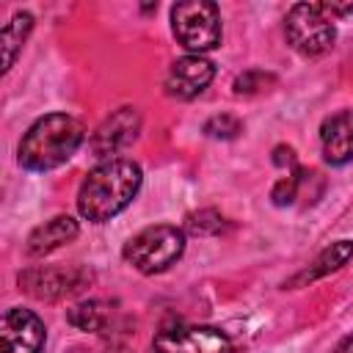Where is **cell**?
<instances>
[{
  "label": "cell",
  "instance_id": "9",
  "mask_svg": "<svg viewBox=\"0 0 353 353\" xmlns=\"http://www.w3.org/2000/svg\"><path fill=\"white\" fill-rule=\"evenodd\" d=\"M141 132V113L135 105H124L119 110H113L91 135L88 146L97 157L110 160L113 154H119L121 149H127Z\"/></svg>",
  "mask_w": 353,
  "mask_h": 353
},
{
  "label": "cell",
  "instance_id": "12",
  "mask_svg": "<svg viewBox=\"0 0 353 353\" xmlns=\"http://www.w3.org/2000/svg\"><path fill=\"white\" fill-rule=\"evenodd\" d=\"M77 234H80V223H77L72 215H55V218L44 221L41 226H36V229L28 234L25 254H28V256H47V254H52L55 248L72 243Z\"/></svg>",
  "mask_w": 353,
  "mask_h": 353
},
{
  "label": "cell",
  "instance_id": "13",
  "mask_svg": "<svg viewBox=\"0 0 353 353\" xmlns=\"http://www.w3.org/2000/svg\"><path fill=\"white\" fill-rule=\"evenodd\" d=\"M350 259H353V240H336V243H331L328 248H323V251H320L301 273H295L284 287H306V284H312V281H317V279H323V276L339 270V268L347 265Z\"/></svg>",
  "mask_w": 353,
  "mask_h": 353
},
{
  "label": "cell",
  "instance_id": "14",
  "mask_svg": "<svg viewBox=\"0 0 353 353\" xmlns=\"http://www.w3.org/2000/svg\"><path fill=\"white\" fill-rule=\"evenodd\" d=\"M30 30H33V14H28V11H17V14L6 22V28H3V33H0L3 72H8V69L14 66V61H17L19 50H22V44H25L28 36H30Z\"/></svg>",
  "mask_w": 353,
  "mask_h": 353
},
{
  "label": "cell",
  "instance_id": "4",
  "mask_svg": "<svg viewBox=\"0 0 353 353\" xmlns=\"http://www.w3.org/2000/svg\"><path fill=\"white\" fill-rule=\"evenodd\" d=\"M287 44L303 58H320L334 47V17L323 3H295L284 17Z\"/></svg>",
  "mask_w": 353,
  "mask_h": 353
},
{
  "label": "cell",
  "instance_id": "15",
  "mask_svg": "<svg viewBox=\"0 0 353 353\" xmlns=\"http://www.w3.org/2000/svg\"><path fill=\"white\" fill-rule=\"evenodd\" d=\"M110 314H113V309L108 301H83L66 312V320L80 331L99 334L110 323Z\"/></svg>",
  "mask_w": 353,
  "mask_h": 353
},
{
  "label": "cell",
  "instance_id": "11",
  "mask_svg": "<svg viewBox=\"0 0 353 353\" xmlns=\"http://www.w3.org/2000/svg\"><path fill=\"white\" fill-rule=\"evenodd\" d=\"M323 160L331 165H345L353 160V108L328 116L320 124Z\"/></svg>",
  "mask_w": 353,
  "mask_h": 353
},
{
  "label": "cell",
  "instance_id": "8",
  "mask_svg": "<svg viewBox=\"0 0 353 353\" xmlns=\"http://www.w3.org/2000/svg\"><path fill=\"white\" fill-rule=\"evenodd\" d=\"M47 342V328L41 317L30 309L11 306L0 320V353H41Z\"/></svg>",
  "mask_w": 353,
  "mask_h": 353
},
{
  "label": "cell",
  "instance_id": "7",
  "mask_svg": "<svg viewBox=\"0 0 353 353\" xmlns=\"http://www.w3.org/2000/svg\"><path fill=\"white\" fill-rule=\"evenodd\" d=\"M91 270L85 268H28L19 273V290L39 301H61L91 284Z\"/></svg>",
  "mask_w": 353,
  "mask_h": 353
},
{
  "label": "cell",
  "instance_id": "10",
  "mask_svg": "<svg viewBox=\"0 0 353 353\" xmlns=\"http://www.w3.org/2000/svg\"><path fill=\"white\" fill-rule=\"evenodd\" d=\"M215 77V63L204 55H182L171 63L165 74V91L179 99L199 97Z\"/></svg>",
  "mask_w": 353,
  "mask_h": 353
},
{
  "label": "cell",
  "instance_id": "21",
  "mask_svg": "<svg viewBox=\"0 0 353 353\" xmlns=\"http://www.w3.org/2000/svg\"><path fill=\"white\" fill-rule=\"evenodd\" d=\"M334 353H353V331H350V334H347V336L334 347Z\"/></svg>",
  "mask_w": 353,
  "mask_h": 353
},
{
  "label": "cell",
  "instance_id": "1",
  "mask_svg": "<svg viewBox=\"0 0 353 353\" xmlns=\"http://www.w3.org/2000/svg\"><path fill=\"white\" fill-rule=\"evenodd\" d=\"M143 182V171L135 160L110 157L97 163L80 182L77 190V212L91 223H105L116 218L130 201L138 196Z\"/></svg>",
  "mask_w": 353,
  "mask_h": 353
},
{
  "label": "cell",
  "instance_id": "20",
  "mask_svg": "<svg viewBox=\"0 0 353 353\" xmlns=\"http://www.w3.org/2000/svg\"><path fill=\"white\" fill-rule=\"evenodd\" d=\"M273 163L279 165V168H292L295 165V149L292 146H276L273 149Z\"/></svg>",
  "mask_w": 353,
  "mask_h": 353
},
{
  "label": "cell",
  "instance_id": "5",
  "mask_svg": "<svg viewBox=\"0 0 353 353\" xmlns=\"http://www.w3.org/2000/svg\"><path fill=\"white\" fill-rule=\"evenodd\" d=\"M171 33L190 50V55H204L221 44V11L210 0H182L171 6Z\"/></svg>",
  "mask_w": 353,
  "mask_h": 353
},
{
  "label": "cell",
  "instance_id": "2",
  "mask_svg": "<svg viewBox=\"0 0 353 353\" xmlns=\"http://www.w3.org/2000/svg\"><path fill=\"white\" fill-rule=\"evenodd\" d=\"M85 138L83 124L69 113H47L36 119L19 141L17 160L25 171H52L72 160Z\"/></svg>",
  "mask_w": 353,
  "mask_h": 353
},
{
  "label": "cell",
  "instance_id": "17",
  "mask_svg": "<svg viewBox=\"0 0 353 353\" xmlns=\"http://www.w3.org/2000/svg\"><path fill=\"white\" fill-rule=\"evenodd\" d=\"M201 130H204V135H210V138H223V141H229V138H237V135H240L243 124H240V119H234V116H229V113H218V116L207 119Z\"/></svg>",
  "mask_w": 353,
  "mask_h": 353
},
{
  "label": "cell",
  "instance_id": "16",
  "mask_svg": "<svg viewBox=\"0 0 353 353\" xmlns=\"http://www.w3.org/2000/svg\"><path fill=\"white\" fill-rule=\"evenodd\" d=\"M185 229L190 234H199V237H210V234H221L226 229V221L221 212L215 210H199V212H190L185 218Z\"/></svg>",
  "mask_w": 353,
  "mask_h": 353
},
{
  "label": "cell",
  "instance_id": "6",
  "mask_svg": "<svg viewBox=\"0 0 353 353\" xmlns=\"http://www.w3.org/2000/svg\"><path fill=\"white\" fill-rule=\"evenodd\" d=\"M154 353H232V339L215 325H165L154 334Z\"/></svg>",
  "mask_w": 353,
  "mask_h": 353
},
{
  "label": "cell",
  "instance_id": "3",
  "mask_svg": "<svg viewBox=\"0 0 353 353\" xmlns=\"http://www.w3.org/2000/svg\"><path fill=\"white\" fill-rule=\"evenodd\" d=\"M124 259L143 276H154L176 265L185 254V232L171 223H154L141 229L124 243Z\"/></svg>",
  "mask_w": 353,
  "mask_h": 353
},
{
  "label": "cell",
  "instance_id": "18",
  "mask_svg": "<svg viewBox=\"0 0 353 353\" xmlns=\"http://www.w3.org/2000/svg\"><path fill=\"white\" fill-rule=\"evenodd\" d=\"M301 182H303V174H301V171H295V174H290V176L276 179V185H273V190H270L273 204H276V207H290V204H295Z\"/></svg>",
  "mask_w": 353,
  "mask_h": 353
},
{
  "label": "cell",
  "instance_id": "19",
  "mask_svg": "<svg viewBox=\"0 0 353 353\" xmlns=\"http://www.w3.org/2000/svg\"><path fill=\"white\" fill-rule=\"evenodd\" d=\"M273 77L268 74V72H262V69H248V72H243V74H237L234 77V94H256V91H262L268 83H270Z\"/></svg>",
  "mask_w": 353,
  "mask_h": 353
}]
</instances>
